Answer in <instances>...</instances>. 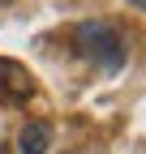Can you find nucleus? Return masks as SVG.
<instances>
[{"mask_svg":"<svg viewBox=\"0 0 146 154\" xmlns=\"http://www.w3.org/2000/svg\"><path fill=\"white\" fill-rule=\"evenodd\" d=\"M0 94H5L9 103H26L30 94H34V77H30L22 64L0 60Z\"/></svg>","mask_w":146,"mask_h":154,"instance_id":"2","label":"nucleus"},{"mask_svg":"<svg viewBox=\"0 0 146 154\" xmlns=\"http://www.w3.org/2000/svg\"><path fill=\"white\" fill-rule=\"evenodd\" d=\"M47 146H52V128L43 120H30L22 128V137H17V150L22 154H47Z\"/></svg>","mask_w":146,"mask_h":154,"instance_id":"3","label":"nucleus"},{"mask_svg":"<svg viewBox=\"0 0 146 154\" xmlns=\"http://www.w3.org/2000/svg\"><path fill=\"white\" fill-rule=\"evenodd\" d=\"M0 154H9V146H0Z\"/></svg>","mask_w":146,"mask_h":154,"instance_id":"4","label":"nucleus"},{"mask_svg":"<svg viewBox=\"0 0 146 154\" xmlns=\"http://www.w3.org/2000/svg\"><path fill=\"white\" fill-rule=\"evenodd\" d=\"M73 47H78L82 60L103 64L107 73H120L125 60H129L125 34H120V26H112V22H82L78 30H73Z\"/></svg>","mask_w":146,"mask_h":154,"instance_id":"1","label":"nucleus"}]
</instances>
